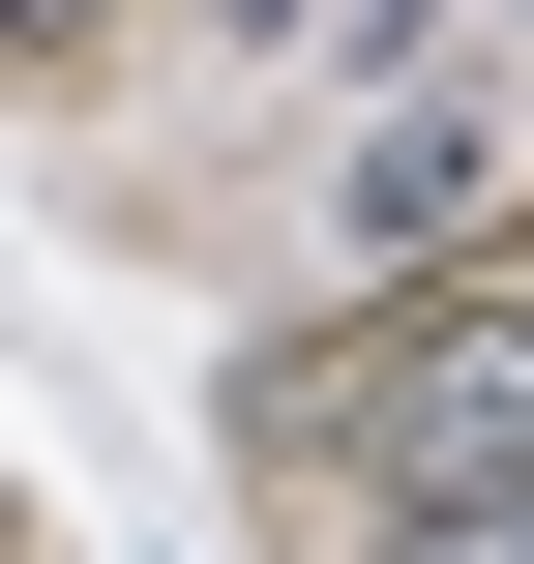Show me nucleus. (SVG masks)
I'll return each mask as SVG.
<instances>
[{"label":"nucleus","mask_w":534,"mask_h":564,"mask_svg":"<svg viewBox=\"0 0 534 564\" xmlns=\"http://www.w3.org/2000/svg\"><path fill=\"white\" fill-rule=\"evenodd\" d=\"M327 446H386L416 506H476V476H534V327H505V297H386V327L327 357Z\"/></svg>","instance_id":"1"},{"label":"nucleus","mask_w":534,"mask_h":564,"mask_svg":"<svg viewBox=\"0 0 534 564\" xmlns=\"http://www.w3.org/2000/svg\"><path fill=\"white\" fill-rule=\"evenodd\" d=\"M446 208H476V89H416V119L357 149V238H446Z\"/></svg>","instance_id":"2"},{"label":"nucleus","mask_w":534,"mask_h":564,"mask_svg":"<svg viewBox=\"0 0 534 564\" xmlns=\"http://www.w3.org/2000/svg\"><path fill=\"white\" fill-rule=\"evenodd\" d=\"M416 564H534V476H476V506H416Z\"/></svg>","instance_id":"3"},{"label":"nucleus","mask_w":534,"mask_h":564,"mask_svg":"<svg viewBox=\"0 0 534 564\" xmlns=\"http://www.w3.org/2000/svg\"><path fill=\"white\" fill-rule=\"evenodd\" d=\"M0 30H89V0H0Z\"/></svg>","instance_id":"4"},{"label":"nucleus","mask_w":534,"mask_h":564,"mask_svg":"<svg viewBox=\"0 0 534 564\" xmlns=\"http://www.w3.org/2000/svg\"><path fill=\"white\" fill-rule=\"evenodd\" d=\"M238 30H268V0H238Z\"/></svg>","instance_id":"5"}]
</instances>
